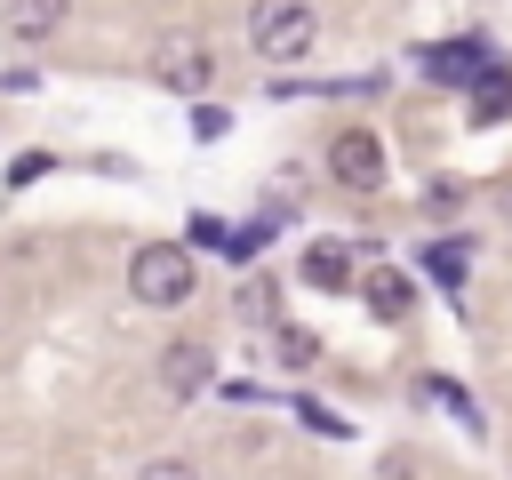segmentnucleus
Returning a JSON list of instances; mask_svg holds the SVG:
<instances>
[{
	"instance_id": "1",
	"label": "nucleus",
	"mask_w": 512,
	"mask_h": 480,
	"mask_svg": "<svg viewBox=\"0 0 512 480\" xmlns=\"http://www.w3.org/2000/svg\"><path fill=\"white\" fill-rule=\"evenodd\" d=\"M192 288H200L192 240H144V248L128 256V296H136V304L176 312V304H192Z\"/></svg>"
},
{
	"instance_id": "2",
	"label": "nucleus",
	"mask_w": 512,
	"mask_h": 480,
	"mask_svg": "<svg viewBox=\"0 0 512 480\" xmlns=\"http://www.w3.org/2000/svg\"><path fill=\"white\" fill-rule=\"evenodd\" d=\"M312 40H320V8L312 0H256L248 8V48L264 64H296V56H312Z\"/></svg>"
},
{
	"instance_id": "3",
	"label": "nucleus",
	"mask_w": 512,
	"mask_h": 480,
	"mask_svg": "<svg viewBox=\"0 0 512 480\" xmlns=\"http://www.w3.org/2000/svg\"><path fill=\"white\" fill-rule=\"evenodd\" d=\"M144 72H152L160 88H176V96H200V88L216 80V56H208L200 32H160L152 56H144Z\"/></svg>"
},
{
	"instance_id": "4",
	"label": "nucleus",
	"mask_w": 512,
	"mask_h": 480,
	"mask_svg": "<svg viewBox=\"0 0 512 480\" xmlns=\"http://www.w3.org/2000/svg\"><path fill=\"white\" fill-rule=\"evenodd\" d=\"M384 168H392V160H384V136H376V128H344V136L328 144V176H336L344 192H376Z\"/></svg>"
},
{
	"instance_id": "5",
	"label": "nucleus",
	"mask_w": 512,
	"mask_h": 480,
	"mask_svg": "<svg viewBox=\"0 0 512 480\" xmlns=\"http://www.w3.org/2000/svg\"><path fill=\"white\" fill-rule=\"evenodd\" d=\"M208 384H216V360H208V344L176 336V344L160 352V392H168V400H200Z\"/></svg>"
},
{
	"instance_id": "6",
	"label": "nucleus",
	"mask_w": 512,
	"mask_h": 480,
	"mask_svg": "<svg viewBox=\"0 0 512 480\" xmlns=\"http://www.w3.org/2000/svg\"><path fill=\"white\" fill-rule=\"evenodd\" d=\"M64 16H72V0H8V8H0V32H8L16 48H40V40L64 32Z\"/></svg>"
},
{
	"instance_id": "7",
	"label": "nucleus",
	"mask_w": 512,
	"mask_h": 480,
	"mask_svg": "<svg viewBox=\"0 0 512 480\" xmlns=\"http://www.w3.org/2000/svg\"><path fill=\"white\" fill-rule=\"evenodd\" d=\"M296 272H304V288H320V296H344V288H352V256H344L336 240H312Z\"/></svg>"
},
{
	"instance_id": "8",
	"label": "nucleus",
	"mask_w": 512,
	"mask_h": 480,
	"mask_svg": "<svg viewBox=\"0 0 512 480\" xmlns=\"http://www.w3.org/2000/svg\"><path fill=\"white\" fill-rule=\"evenodd\" d=\"M464 96H472V120H480V128L512 120V72H504V64H488V72H480V80H472Z\"/></svg>"
},
{
	"instance_id": "9",
	"label": "nucleus",
	"mask_w": 512,
	"mask_h": 480,
	"mask_svg": "<svg viewBox=\"0 0 512 480\" xmlns=\"http://www.w3.org/2000/svg\"><path fill=\"white\" fill-rule=\"evenodd\" d=\"M408 304H416V288H408L400 272H376V280H368V312H376V320H408Z\"/></svg>"
},
{
	"instance_id": "10",
	"label": "nucleus",
	"mask_w": 512,
	"mask_h": 480,
	"mask_svg": "<svg viewBox=\"0 0 512 480\" xmlns=\"http://www.w3.org/2000/svg\"><path fill=\"white\" fill-rule=\"evenodd\" d=\"M464 264H472V248H464V240H440V248H424V272H432L440 288H456V280H464Z\"/></svg>"
},
{
	"instance_id": "11",
	"label": "nucleus",
	"mask_w": 512,
	"mask_h": 480,
	"mask_svg": "<svg viewBox=\"0 0 512 480\" xmlns=\"http://www.w3.org/2000/svg\"><path fill=\"white\" fill-rule=\"evenodd\" d=\"M272 336H280V360H288V368H312V352H320V344H312L304 328H272Z\"/></svg>"
},
{
	"instance_id": "12",
	"label": "nucleus",
	"mask_w": 512,
	"mask_h": 480,
	"mask_svg": "<svg viewBox=\"0 0 512 480\" xmlns=\"http://www.w3.org/2000/svg\"><path fill=\"white\" fill-rule=\"evenodd\" d=\"M136 480H200V464H192V456H152Z\"/></svg>"
},
{
	"instance_id": "13",
	"label": "nucleus",
	"mask_w": 512,
	"mask_h": 480,
	"mask_svg": "<svg viewBox=\"0 0 512 480\" xmlns=\"http://www.w3.org/2000/svg\"><path fill=\"white\" fill-rule=\"evenodd\" d=\"M240 312H248V320H272V280H248V288H240Z\"/></svg>"
}]
</instances>
